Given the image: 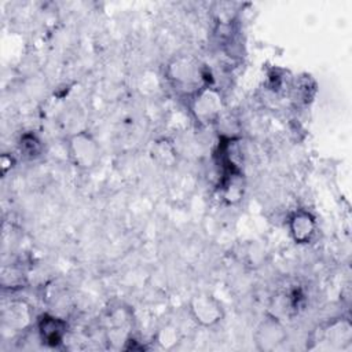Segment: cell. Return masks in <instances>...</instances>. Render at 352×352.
Here are the masks:
<instances>
[{
  "instance_id": "obj_10",
  "label": "cell",
  "mask_w": 352,
  "mask_h": 352,
  "mask_svg": "<svg viewBox=\"0 0 352 352\" xmlns=\"http://www.w3.org/2000/svg\"><path fill=\"white\" fill-rule=\"evenodd\" d=\"M18 150L21 155L29 161H34L44 154L45 146L41 138L34 132H25L18 140Z\"/></svg>"
},
{
  "instance_id": "obj_8",
  "label": "cell",
  "mask_w": 352,
  "mask_h": 352,
  "mask_svg": "<svg viewBox=\"0 0 352 352\" xmlns=\"http://www.w3.org/2000/svg\"><path fill=\"white\" fill-rule=\"evenodd\" d=\"M322 338L333 349H345L352 342V324L348 318H337L322 329Z\"/></svg>"
},
{
  "instance_id": "obj_3",
  "label": "cell",
  "mask_w": 352,
  "mask_h": 352,
  "mask_svg": "<svg viewBox=\"0 0 352 352\" xmlns=\"http://www.w3.org/2000/svg\"><path fill=\"white\" fill-rule=\"evenodd\" d=\"M191 117L202 126L216 124L224 110V98L221 92L212 84L202 88L187 100Z\"/></svg>"
},
{
  "instance_id": "obj_2",
  "label": "cell",
  "mask_w": 352,
  "mask_h": 352,
  "mask_svg": "<svg viewBox=\"0 0 352 352\" xmlns=\"http://www.w3.org/2000/svg\"><path fill=\"white\" fill-rule=\"evenodd\" d=\"M66 151L72 165L80 170L96 168L102 157L100 144L88 131L72 133L66 140Z\"/></svg>"
},
{
  "instance_id": "obj_9",
  "label": "cell",
  "mask_w": 352,
  "mask_h": 352,
  "mask_svg": "<svg viewBox=\"0 0 352 352\" xmlns=\"http://www.w3.org/2000/svg\"><path fill=\"white\" fill-rule=\"evenodd\" d=\"M30 309L22 301H14L3 311V324L11 330L19 331L30 324Z\"/></svg>"
},
{
  "instance_id": "obj_4",
  "label": "cell",
  "mask_w": 352,
  "mask_h": 352,
  "mask_svg": "<svg viewBox=\"0 0 352 352\" xmlns=\"http://www.w3.org/2000/svg\"><path fill=\"white\" fill-rule=\"evenodd\" d=\"M188 314L198 326L205 329L217 326L226 316L223 302L206 292L197 293L190 298Z\"/></svg>"
},
{
  "instance_id": "obj_7",
  "label": "cell",
  "mask_w": 352,
  "mask_h": 352,
  "mask_svg": "<svg viewBox=\"0 0 352 352\" xmlns=\"http://www.w3.org/2000/svg\"><path fill=\"white\" fill-rule=\"evenodd\" d=\"M287 231L294 243L307 245L316 235V217L307 209H296L287 217Z\"/></svg>"
},
{
  "instance_id": "obj_11",
  "label": "cell",
  "mask_w": 352,
  "mask_h": 352,
  "mask_svg": "<svg viewBox=\"0 0 352 352\" xmlns=\"http://www.w3.org/2000/svg\"><path fill=\"white\" fill-rule=\"evenodd\" d=\"M14 165V158L8 154H3L1 157V170H3V175H6Z\"/></svg>"
},
{
  "instance_id": "obj_1",
  "label": "cell",
  "mask_w": 352,
  "mask_h": 352,
  "mask_svg": "<svg viewBox=\"0 0 352 352\" xmlns=\"http://www.w3.org/2000/svg\"><path fill=\"white\" fill-rule=\"evenodd\" d=\"M165 80L180 98L190 99L202 88L212 85L208 66L191 54H177L165 65Z\"/></svg>"
},
{
  "instance_id": "obj_5",
  "label": "cell",
  "mask_w": 352,
  "mask_h": 352,
  "mask_svg": "<svg viewBox=\"0 0 352 352\" xmlns=\"http://www.w3.org/2000/svg\"><path fill=\"white\" fill-rule=\"evenodd\" d=\"M287 338L286 329L283 323L272 315H267L260 320L254 333L253 341L258 351L271 352L278 349Z\"/></svg>"
},
{
  "instance_id": "obj_6",
  "label": "cell",
  "mask_w": 352,
  "mask_h": 352,
  "mask_svg": "<svg viewBox=\"0 0 352 352\" xmlns=\"http://www.w3.org/2000/svg\"><path fill=\"white\" fill-rule=\"evenodd\" d=\"M69 330L67 322L54 314L43 312L36 319L37 337L43 345L48 348H58L63 344Z\"/></svg>"
}]
</instances>
